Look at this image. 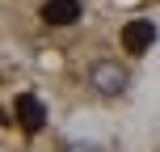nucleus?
Wrapping results in <instances>:
<instances>
[{
    "mask_svg": "<svg viewBox=\"0 0 160 152\" xmlns=\"http://www.w3.org/2000/svg\"><path fill=\"white\" fill-rule=\"evenodd\" d=\"M88 85H93V93H101V97H118V93H127L131 72L118 64V59H97V64L88 68Z\"/></svg>",
    "mask_w": 160,
    "mask_h": 152,
    "instance_id": "obj_1",
    "label": "nucleus"
},
{
    "mask_svg": "<svg viewBox=\"0 0 160 152\" xmlns=\"http://www.w3.org/2000/svg\"><path fill=\"white\" fill-rule=\"evenodd\" d=\"M152 42H156V25L148 21V17H135V21L122 25V51L143 55V51H152Z\"/></svg>",
    "mask_w": 160,
    "mask_h": 152,
    "instance_id": "obj_2",
    "label": "nucleus"
},
{
    "mask_svg": "<svg viewBox=\"0 0 160 152\" xmlns=\"http://www.w3.org/2000/svg\"><path fill=\"white\" fill-rule=\"evenodd\" d=\"M13 118L21 123V131H30V135H38V131L47 127V110H42V102L30 97V93H21L13 102Z\"/></svg>",
    "mask_w": 160,
    "mask_h": 152,
    "instance_id": "obj_3",
    "label": "nucleus"
},
{
    "mask_svg": "<svg viewBox=\"0 0 160 152\" xmlns=\"http://www.w3.org/2000/svg\"><path fill=\"white\" fill-rule=\"evenodd\" d=\"M80 17V0H47L42 4V21L47 25H72Z\"/></svg>",
    "mask_w": 160,
    "mask_h": 152,
    "instance_id": "obj_4",
    "label": "nucleus"
},
{
    "mask_svg": "<svg viewBox=\"0 0 160 152\" xmlns=\"http://www.w3.org/2000/svg\"><path fill=\"white\" fill-rule=\"evenodd\" d=\"M68 152H101V148H97V144H72Z\"/></svg>",
    "mask_w": 160,
    "mask_h": 152,
    "instance_id": "obj_5",
    "label": "nucleus"
}]
</instances>
